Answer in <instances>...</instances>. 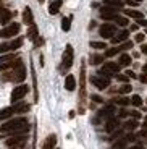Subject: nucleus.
Returning <instances> with one entry per match:
<instances>
[{
	"mask_svg": "<svg viewBox=\"0 0 147 149\" xmlns=\"http://www.w3.org/2000/svg\"><path fill=\"white\" fill-rule=\"evenodd\" d=\"M91 83L96 86L97 89L103 91V89H107V88L110 86V78H105V76L96 74V76H92V78H91Z\"/></svg>",
	"mask_w": 147,
	"mask_h": 149,
	"instance_id": "9b49d317",
	"label": "nucleus"
},
{
	"mask_svg": "<svg viewBox=\"0 0 147 149\" xmlns=\"http://www.w3.org/2000/svg\"><path fill=\"white\" fill-rule=\"evenodd\" d=\"M118 127H120V118L118 117H110L105 123V130L108 133H113L115 130H118Z\"/></svg>",
	"mask_w": 147,
	"mask_h": 149,
	"instance_id": "f8f14e48",
	"label": "nucleus"
},
{
	"mask_svg": "<svg viewBox=\"0 0 147 149\" xmlns=\"http://www.w3.org/2000/svg\"><path fill=\"white\" fill-rule=\"evenodd\" d=\"M28 131H29V123L24 117L10 118L8 122L2 123V127H0V133L5 134H26Z\"/></svg>",
	"mask_w": 147,
	"mask_h": 149,
	"instance_id": "f257e3e1",
	"label": "nucleus"
},
{
	"mask_svg": "<svg viewBox=\"0 0 147 149\" xmlns=\"http://www.w3.org/2000/svg\"><path fill=\"white\" fill-rule=\"evenodd\" d=\"M126 16H131V18H134V19H141V18H144V15L141 13V11H137V10H126Z\"/></svg>",
	"mask_w": 147,
	"mask_h": 149,
	"instance_id": "c85d7f7f",
	"label": "nucleus"
},
{
	"mask_svg": "<svg viewBox=\"0 0 147 149\" xmlns=\"http://www.w3.org/2000/svg\"><path fill=\"white\" fill-rule=\"evenodd\" d=\"M129 115H131L132 118L139 120V118H141V112H137V110H131V112H129Z\"/></svg>",
	"mask_w": 147,
	"mask_h": 149,
	"instance_id": "ea45409f",
	"label": "nucleus"
},
{
	"mask_svg": "<svg viewBox=\"0 0 147 149\" xmlns=\"http://www.w3.org/2000/svg\"><path fill=\"white\" fill-rule=\"evenodd\" d=\"M144 128H147V117L144 118Z\"/></svg>",
	"mask_w": 147,
	"mask_h": 149,
	"instance_id": "3c124183",
	"label": "nucleus"
},
{
	"mask_svg": "<svg viewBox=\"0 0 147 149\" xmlns=\"http://www.w3.org/2000/svg\"><path fill=\"white\" fill-rule=\"evenodd\" d=\"M118 115H120V117H118V118H125V117H128V115H129V112L126 110V109H121V110H120V113H118Z\"/></svg>",
	"mask_w": 147,
	"mask_h": 149,
	"instance_id": "a19ab883",
	"label": "nucleus"
},
{
	"mask_svg": "<svg viewBox=\"0 0 147 149\" xmlns=\"http://www.w3.org/2000/svg\"><path fill=\"white\" fill-rule=\"evenodd\" d=\"M62 5H63L62 0H52L50 5H49V13L50 15H57L60 11V8H62Z\"/></svg>",
	"mask_w": 147,
	"mask_h": 149,
	"instance_id": "a211bd4d",
	"label": "nucleus"
},
{
	"mask_svg": "<svg viewBox=\"0 0 147 149\" xmlns=\"http://www.w3.org/2000/svg\"><path fill=\"white\" fill-rule=\"evenodd\" d=\"M144 39H146V36H144L142 33H137L136 36H134V41H136V42H139V44H142V42H144Z\"/></svg>",
	"mask_w": 147,
	"mask_h": 149,
	"instance_id": "c9c22d12",
	"label": "nucleus"
},
{
	"mask_svg": "<svg viewBox=\"0 0 147 149\" xmlns=\"http://www.w3.org/2000/svg\"><path fill=\"white\" fill-rule=\"evenodd\" d=\"M142 54H147V44H142Z\"/></svg>",
	"mask_w": 147,
	"mask_h": 149,
	"instance_id": "8fccbe9b",
	"label": "nucleus"
},
{
	"mask_svg": "<svg viewBox=\"0 0 147 149\" xmlns=\"http://www.w3.org/2000/svg\"><path fill=\"white\" fill-rule=\"evenodd\" d=\"M134 2H136V3H141V2H142V0H134Z\"/></svg>",
	"mask_w": 147,
	"mask_h": 149,
	"instance_id": "603ef678",
	"label": "nucleus"
},
{
	"mask_svg": "<svg viewBox=\"0 0 147 149\" xmlns=\"http://www.w3.org/2000/svg\"><path fill=\"white\" fill-rule=\"evenodd\" d=\"M65 89L66 91H74L76 89V78L73 74H66L65 78Z\"/></svg>",
	"mask_w": 147,
	"mask_h": 149,
	"instance_id": "f3484780",
	"label": "nucleus"
},
{
	"mask_svg": "<svg viewBox=\"0 0 147 149\" xmlns=\"http://www.w3.org/2000/svg\"><path fill=\"white\" fill-rule=\"evenodd\" d=\"M137 28H139V24L136 23V24H132V26H131V31H137Z\"/></svg>",
	"mask_w": 147,
	"mask_h": 149,
	"instance_id": "09e8293b",
	"label": "nucleus"
},
{
	"mask_svg": "<svg viewBox=\"0 0 147 149\" xmlns=\"http://www.w3.org/2000/svg\"><path fill=\"white\" fill-rule=\"evenodd\" d=\"M126 76H128V78H136V73L131 71V70H126Z\"/></svg>",
	"mask_w": 147,
	"mask_h": 149,
	"instance_id": "c03bdc74",
	"label": "nucleus"
},
{
	"mask_svg": "<svg viewBox=\"0 0 147 149\" xmlns=\"http://www.w3.org/2000/svg\"><path fill=\"white\" fill-rule=\"evenodd\" d=\"M28 91H29V88H28V84H19V86H16L15 89L11 91V102L13 104H16V102H19L23 99V97L28 94Z\"/></svg>",
	"mask_w": 147,
	"mask_h": 149,
	"instance_id": "1a4fd4ad",
	"label": "nucleus"
},
{
	"mask_svg": "<svg viewBox=\"0 0 147 149\" xmlns=\"http://www.w3.org/2000/svg\"><path fill=\"white\" fill-rule=\"evenodd\" d=\"M128 37H129V31L123 29V31H120V33H116V36H113L110 41H112V44H120V42L128 41Z\"/></svg>",
	"mask_w": 147,
	"mask_h": 149,
	"instance_id": "4468645a",
	"label": "nucleus"
},
{
	"mask_svg": "<svg viewBox=\"0 0 147 149\" xmlns=\"http://www.w3.org/2000/svg\"><path fill=\"white\" fill-rule=\"evenodd\" d=\"M116 79H118V81H123V83H129V78L126 76V74H120V73H118L116 74Z\"/></svg>",
	"mask_w": 147,
	"mask_h": 149,
	"instance_id": "4c0bfd02",
	"label": "nucleus"
},
{
	"mask_svg": "<svg viewBox=\"0 0 147 149\" xmlns=\"http://www.w3.org/2000/svg\"><path fill=\"white\" fill-rule=\"evenodd\" d=\"M0 2H2V0H0Z\"/></svg>",
	"mask_w": 147,
	"mask_h": 149,
	"instance_id": "6e6d98bb",
	"label": "nucleus"
},
{
	"mask_svg": "<svg viewBox=\"0 0 147 149\" xmlns=\"http://www.w3.org/2000/svg\"><path fill=\"white\" fill-rule=\"evenodd\" d=\"M23 45V37H18V39H13L10 42H3L0 44V54H8V52H13L16 49H19Z\"/></svg>",
	"mask_w": 147,
	"mask_h": 149,
	"instance_id": "0eeeda50",
	"label": "nucleus"
},
{
	"mask_svg": "<svg viewBox=\"0 0 147 149\" xmlns=\"http://www.w3.org/2000/svg\"><path fill=\"white\" fill-rule=\"evenodd\" d=\"M139 81L144 83V84H147V71H144L142 74H139Z\"/></svg>",
	"mask_w": 147,
	"mask_h": 149,
	"instance_id": "79ce46f5",
	"label": "nucleus"
},
{
	"mask_svg": "<svg viewBox=\"0 0 147 149\" xmlns=\"http://www.w3.org/2000/svg\"><path fill=\"white\" fill-rule=\"evenodd\" d=\"M112 104H118V105H121V107H126V105L131 104V99H128L126 96H121V97L113 99V102H112Z\"/></svg>",
	"mask_w": 147,
	"mask_h": 149,
	"instance_id": "b1692460",
	"label": "nucleus"
},
{
	"mask_svg": "<svg viewBox=\"0 0 147 149\" xmlns=\"http://www.w3.org/2000/svg\"><path fill=\"white\" fill-rule=\"evenodd\" d=\"M139 136H142V138H147V128H144L142 131L139 133Z\"/></svg>",
	"mask_w": 147,
	"mask_h": 149,
	"instance_id": "a18cd8bd",
	"label": "nucleus"
},
{
	"mask_svg": "<svg viewBox=\"0 0 147 149\" xmlns=\"http://www.w3.org/2000/svg\"><path fill=\"white\" fill-rule=\"evenodd\" d=\"M121 52V49L120 47H112V49H108L105 52V57H115V55H118V54Z\"/></svg>",
	"mask_w": 147,
	"mask_h": 149,
	"instance_id": "7c9ffc66",
	"label": "nucleus"
},
{
	"mask_svg": "<svg viewBox=\"0 0 147 149\" xmlns=\"http://www.w3.org/2000/svg\"><path fill=\"white\" fill-rule=\"evenodd\" d=\"M116 33H118L116 24H113V23H105L99 28V34L103 39H112L113 36H116Z\"/></svg>",
	"mask_w": 147,
	"mask_h": 149,
	"instance_id": "423d86ee",
	"label": "nucleus"
},
{
	"mask_svg": "<svg viewBox=\"0 0 147 149\" xmlns=\"http://www.w3.org/2000/svg\"><path fill=\"white\" fill-rule=\"evenodd\" d=\"M115 24H116V26H128L129 24V19L126 18V16H121V15H118L116 16V19H115Z\"/></svg>",
	"mask_w": 147,
	"mask_h": 149,
	"instance_id": "cd10ccee",
	"label": "nucleus"
},
{
	"mask_svg": "<svg viewBox=\"0 0 147 149\" xmlns=\"http://www.w3.org/2000/svg\"><path fill=\"white\" fill-rule=\"evenodd\" d=\"M132 45H134V42H132V41H125V42H121L120 49H121V52H125V50H129V49H132Z\"/></svg>",
	"mask_w": 147,
	"mask_h": 149,
	"instance_id": "72a5a7b5",
	"label": "nucleus"
},
{
	"mask_svg": "<svg viewBox=\"0 0 147 149\" xmlns=\"http://www.w3.org/2000/svg\"><path fill=\"white\" fill-rule=\"evenodd\" d=\"M19 29H21V26H19L18 23H10V24H7V26L3 28V29L0 31V37H2V39L15 37L16 34L19 33Z\"/></svg>",
	"mask_w": 147,
	"mask_h": 149,
	"instance_id": "6e6552de",
	"label": "nucleus"
},
{
	"mask_svg": "<svg viewBox=\"0 0 147 149\" xmlns=\"http://www.w3.org/2000/svg\"><path fill=\"white\" fill-rule=\"evenodd\" d=\"M136 23H137V24H139V26H146V28H147V19H146V18L136 19Z\"/></svg>",
	"mask_w": 147,
	"mask_h": 149,
	"instance_id": "37998d69",
	"label": "nucleus"
},
{
	"mask_svg": "<svg viewBox=\"0 0 147 149\" xmlns=\"http://www.w3.org/2000/svg\"><path fill=\"white\" fill-rule=\"evenodd\" d=\"M26 141H28V134H11L5 141V144L8 148H15V146H24Z\"/></svg>",
	"mask_w": 147,
	"mask_h": 149,
	"instance_id": "9d476101",
	"label": "nucleus"
},
{
	"mask_svg": "<svg viewBox=\"0 0 147 149\" xmlns=\"http://www.w3.org/2000/svg\"><path fill=\"white\" fill-rule=\"evenodd\" d=\"M118 63L121 65V67H129V65L132 63V57L129 55V54L123 52L121 55H120V58H118Z\"/></svg>",
	"mask_w": 147,
	"mask_h": 149,
	"instance_id": "412c9836",
	"label": "nucleus"
},
{
	"mask_svg": "<svg viewBox=\"0 0 147 149\" xmlns=\"http://www.w3.org/2000/svg\"><path fill=\"white\" fill-rule=\"evenodd\" d=\"M131 104L134 105V107H141V105H142V97L141 96H132L131 97Z\"/></svg>",
	"mask_w": 147,
	"mask_h": 149,
	"instance_id": "473e14b6",
	"label": "nucleus"
},
{
	"mask_svg": "<svg viewBox=\"0 0 147 149\" xmlns=\"http://www.w3.org/2000/svg\"><path fill=\"white\" fill-rule=\"evenodd\" d=\"M137 127H139V122H137L136 118H131V120H128V122H125V130H128V131L136 130Z\"/></svg>",
	"mask_w": 147,
	"mask_h": 149,
	"instance_id": "393cba45",
	"label": "nucleus"
},
{
	"mask_svg": "<svg viewBox=\"0 0 147 149\" xmlns=\"http://www.w3.org/2000/svg\"><path fill=\"white\" fill-rule=\"evenodd\" d=\"M11 18H13V13L7 8L0 7V24H10Z\"/></svg>",
	"mask_w": 147,
	"mask_h": 149,
	"instance_id": "ddd939ff",
	"label": "nucleus"
},
{
	"mask_svg": "<svg viewBox=\"0 0 147 149\" xmlns=\"http://www.w3.org/2000/svg\"><path fill=\"white\" fill-rule=\"evenodd\" d=\"M2 78H3L5 81H13V83L24 81V78H26V68H24V65L19 63L18 67L11 68V70H8V71H3Z\"/></svg>",
	"mask_w": 147,
	"mask_h": 149,
	"instance_id": "f03ea898",
	"label": "nucleus"
},
{
	"mask_svg": "<svg viewBox=\"0 0 147 149\" xmlns=\"http://www.w3.org/2000/svg\"><path fill=\"white\" fill-rule=\"evenodd\" d=\"M91 99H92L94 102H97V104H102V102H103V99H102L100 96H97V94H92V96H91Z\"/></svg>",
	"mask_w": 147,
	"mask_h": 149,
	"instance_id": "58836bf2",
	"label": "nucleus"
},
{
	"mask_svg": "<svg viewBox=\"0 0 147 149\" xmlns=\"http://www.w3.org/2000/svg\"><path fill=\"white\" fill-rule=\"evenodd\" d=\"M23 23L28 24V26L34 24V16H33V11H31L29 7H26L24 10H23Z\"/></svg>",
	"mask_w": 147,
	"mask_h": 149,
	"instance_id": "2eb2a0df",
	"label": "nucleus"
},
{
	"mask_svg": "<svg viewBox=\"0 0 147 149\" xmlns=\"http://www.w3.org/2000/svg\"><path fill=\"white\" fill-rule=\"evenodd\" d=\"M15 115V107H5L0 110V120H10V117Z\"/></svg>",
	"mask_w": 147,
	"mask_h": 149,
	"instance_id": "aec40b11",
	"label": "nucleus"
},
{
	"mask_svg": "<svg viewBox=\"0 0 147 149\" xmlns=\"http://www.w3.org/2000/svg\"><path fill=\"white\" fill-rule=\"evenodd\" d=\"M10 149H15V148H10Z\"/></svg>",
	"mask_w": 147,
	"mask_h": 149,
	"instance_id": "5fc2aeb1",
	"label": "nucleus"
},
{
	"mask_svg": "<svg viewBox=\"0 0 147 149\" xmlns=\"http://www.w3.org/2000/svg\"><path fill=\"white\" fill-rule=\"evenodd\" d=\"M131 149H144V146L142 144H132Z\"/></svg>",
	"mask_w": 147,
	"mask_h": 149,
	"instance_id": "de8ad7c7",
	"label": "nucleus"
},
{
	"mask_svg": "<svg viewBox=\"0 0 147 149\" xmlns=\"http://www.w3.org/2000/svg\"><path fill=\"white\" fill-rule=\"evenodd\" d=\"M103 58H105V55L94 54V55L91 57V63H92V65H102V63H103Z\"/></svg>",
	"mask_w": 147,
	"mask_h": 149,
	"instance_id": "bb28decb",
	"label": "nucleus"
},
{
	"mask_svg": "<svg viewBox=\"0 0 147 149\" xmlns=\"http://www.w3.org/2000/svg\"><path fill=\"white\" fill-rule=\"evenodd\" d=\"M121 134H123V130H115L113 133H112V139H118V138H121Z\"/></svg>",
	"mask_w": 147,
	"mask_h": 149,
	"instance_id": "e433bc0d",
	"label": "nucleus"
},
{
	"mask_svg": "<svg viewBox=\"0 0 147 149\" xmlns=\"http://www.w3.org/2000/svg\"><path fill=\"white\" fill-rule=\"evenodd\" d=\"M73 58H74V52H73V47L71 44H68L65 47V52H63L62 57V65H60V73H66V71L71 68L73 65Z\"/></svg>",
	"mask_w": 147,
	"mask_h": 149,
	"instance_id": "20e7f679",
	"label": "nucleus"
},
{
	"mask_svg": "<svg viewBox=\"0 0 147 149\" xmlns=\"http://www.w3.org/2000/svg\"><path fill=\"white\" fill-rule=\"evenodd\" d=\"M123 138H125V139H126V141H128V143H134V141H136V139H137V136H136V134H134V133H132V131H129V133H128V134H125Z\"/></svg>",
	"mask_w": 147,
	"mask_h": 149,
	"instance_id": "f704fd0d",
	"label": "nucleus"
},
{
	"mask_svg": "<svg viewBox=\"0 0 147 149\" xmlns=\"http://www.w3.org/2000/svg\"><path fill=\"white\" fill-rule=\"evenodd\" d=\"M71 16H65V18H62V29L65 31V33H68V31L71 29Z\"/></svg>",
	"mask_w": 147,
	"mask_h": 149,
	"instance_id": "a878e982",
	"label": "nucleus"
},
{
	"mask_svg": "<svg viewBox=\"0 0 147 149\" xmlns=\"http://www.w3.org/2000/svg\"><path fill=\"white\" fill-rule=\"evenodd\" d=\"M55 144H57V136L55 134H49L45 138L44 144H42V149H55Z\"/></svg>",
	"mask_w": 147,
	"mask_h": 149,
	"instance_id": "dca6fc26",
	"label": "nucleus"
},
{
	"mask_svg": "<svg viewBox=\"0 0 147 149\" xmlns=\"http://www.w3.org/2000/svg\"><path fill=\"white\" fill-rule=\"evenodd\" d=\"M115 112H116L115 105H113V104H108V105H105L103 109H100V110L97 112L96 118L92 120V122H94V123H99V122H102V120H108L110 117H115Z\"/></svg>",
	"mask_w": 147,
	"mask_h": 149,
	"instance_id": "39448f33",
	"label": "nucleus"
},
{
	"mask_svg": "<svg viewBox=\"0 0 147 149\" xmlns=\"http://www.w3.org/2000/svg\"><path fill=\"white\" fill-rule=\"evenodd\" d=\"M132 91V86L129 84V83H123L121 84V88H120V89H118V93L120 94H123V96H125V94H129Z\"/></svg>",
	"mask_w": 147,
	"mask_h": 149,
	"instance_id": "c756f323",
	"label": "nucleus"
},
{
	"mask_svg": "<svg viewBox=\"0 0 147 149\" xmlns=\"http://www.w3.org/2000/svg\"><path fill=\"white\" fill-rule=\"evenodd\" d=\"M37 2H41V3H44V0H37Z\"/></svg>",
	"mask_w": 147,
	"mask_h": 149,
	"instance_id": "864d4df0",
	"label": "nucleus"
},
{
	"mask_svg": "<svg viewBox=\"0 0 147 149\" xmlns=\"http://www.w3.org/2000/svg\"><path fill=\"white\" fill-rule=\"evenodd\" d=\"M91 47L92 49H97V50H103V49L107 47L105 42H99V41H92L91 42Z\"/></svg>",
	"mask_w": 147,
	"mask_h": 149,
	"instance_id": "2f4dec72",
	"label": "nucleus"
},
{
	"mask_svg": "<svg viewBox=\"0 0 147 149\" xmlns=\"http://www.w3.org/2000/svg\"><path fill=\"white\" fill-rule=\"evenodd\" d=\"M126 5H131V7H136V2H134V0H126Z\"/></svg>",
	"mask_w": 147,
	"mask_h": 149,
	"instance_id": "49530a36",
	"label": "nucleus"
},
{
	"mask_svg": "<svg viewBox=\"0 0 147 149\" xmlns=\"http://www.w3.org/2000/svg\"><path fill=\"white\" fill-rule=\"evenodd\" d=\"M28 37H29L31 41H36L37 37H39V31H37L36 24H31L29 26V29H28Z\"/></svg>",
	"mask_w": 147,
	"mask_h": 149,
	"instance_id": "5701e85b",
	"label": "nucleus"
},
{
	"mask_svg": "<svg viewBox=\"0 0 147 149\" xmlns=\"http://www.w3.org/2000/svg\"><path fill=\"white\" fill-rule=\"evenodd\" d=\"M13 107H15V113H26V112H29V104H26V102H16Z\"/></svg>",
	"mask_w": 147,
	"mask_h": 149,
	"instance_id": "4be33fe9",
	"label": "nucleus"
},
{
	"mask_svg": "<svg viewBox=\"0 0 147 149\" xmlns=\"http://www.w3.org/2000/svg\"><path fill=\"white\" fill-rule=\"evenodd\" d=\"M79 113H84V99H86V62L81 63V73H79Z\"/></svg>",
	"mask_w": 147,
	"mask_h": 149,
	"instance_id": "7ed1b4c3",
	"label": "nucleus"
},
{
	"mask_svg": "<svg viewBox=\"0 0 147 149\" xmlns=\"http://www.w3.org/2000/svg\"><path fill=\"white\" fill-rule=\"evenodd\" d=\"M16 58H18V55H15L13 52L3 54V55L0 57V65H7V63H11V62H15Z\"/></svg>",
	"mask_w": 147,
	"mask_h": 149,
	"instance_id": "6ab92c4d",
	"label": "nucleus"
}]
</instances>
